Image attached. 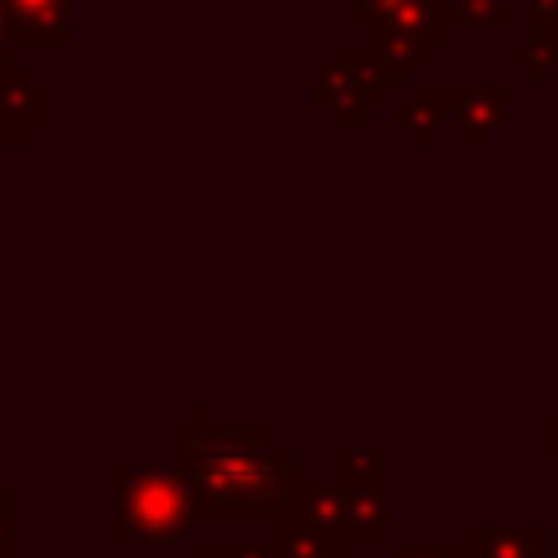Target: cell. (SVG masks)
I'll list each match as a JSON object with an SVG mask.
<instances>
[{"instance_id": "obj_8", "label": "cell", "mask_w": 558, "mask_h": 558, "mask_svg": "<svg viewBox=\"0 0 558 558\" xmlns=\"http://www.w3.org/2000/svg\"><path fill=\"white\" fill-rule=\"evenodd\" d=\"M388 126H397L410 148H427L432 135L449 122V100H445V83H410L388 109H384Z\"/></svg>"}, {"instance_id": "obj_19", "label": "cell", "mask_w": 558, "mask_h": 558, "mask_svg": "<svg viewBox=\"0 0 558 558\" xmlns=\"http://www.w3.org/2000/svg\"><path fill=\"white\" fill-rule=\"evenodd\" d=\"M527 31H558V0H527Z\"/></svg>"}, {"instance_id": "obj_12", "label": "cell", "mask_w": 558, "mask_h": 558, "mask_svg": "<svg viewBox=\"0 0 558 558\" xmlns=\"http://www.w3.org/2000/svg\"><path fill=\"white\" fill-rule=\"evenodd\" d=\"M366 48L397 74V78H414V70H423L427 61H432V44L427 39H418V35H410V31H401V26H388V22H379V26H371V39H366Z\"/></svg>"}, {"instance_id": "obj_15", "label": "cell", "mask_w": 558, "mask_h": 558, "mask_svg": "<svg viewBox=\"0 0 558 558\" xmlns=\"http://www.w3.org/2000/svg\"><path fill=\"white\" fill-rule=\"evenodd\" d=\"M453 26L462 31H506L510 26V0H449Z\"/></svg>"}, {"instance_id": "obj_20", "label": "cell", "mask_w": 558, "mask_h": 558, "mask_svg": "<svg viewBox=\"0 0 558 558\" xmlns=\"http://www.w3.org/2000/svg\"><path fill=\"white\" fill-rule=\"evenodd\" d=\"M13 493L9 484H0V554H13Z\"/></svg>"}, {"instance_id": "obj_1", "label": "cell", "mask_w": 558, "mask_h": 558, "mask_svg": "<svg viewBox=\"0 0 558 558\" xmlns=\"http://www.w3.org/2000/svg\"><path fill=\"white\" fill-rule=\"evenodd\" d=\"M170 466L187 488L196 523L266 527L296 480V453L266 423H218L209 405H192L170 427Z\"/></svg>"}, {"instance_id": "obj_2", "label": "cell", "mask_w": 558, "mask_h": 558, "mask_svg": "<svg viewBox=\"0 0 558 558\" xmlns=\"http://www.w3.org/2000/svg\"><path fill=\"white\" fill-rule=\"evenodd\" d=\"M113 545H187L192 506L179 471L170 462H113Z\"/></svg>"}, {"instance_id": "obj_18", "label": "cell", "mask_w": 558, "mask_h": 558, "mask_svg": "<svg viewBox=\"0 0 558 558\" xmlns=\"http://www.w3.org/2000/svg\"><path fill=\"white\" fill-rule=\"evenodd\" d=\"M392 9H397V0H349V22L362 26V31H371V26L388 22Z\"/></svg>"}, {"instance_id": "obj_23", "label": "cell", "mask_w": 558, "mask_h": 558, "mask_svg": "<svg viewBox=\"0 0 558 558\" xmlns=\"http://www.w3.org/2000/svg\"><path fill=\"white\" fill-rule=\"evenodd\" d=\"M545 458L558 466V410L545 414Z\"/></svg>"}, {"instance_id": "obj_7", "label": "cell", "mask_w": 558, "mask_h": 558, "mask_svg": "<svg viewBox=\"0 0 558 558\" xmlns=\"http://www.w3.org/2000/svg\"><path fill=\"white\" fill-rule=\"evenodd\" d=\"M466 558H549V523H466Z\"/></svg>"}, {"instance_id": "obj_9", "label": "cell", "mask_w": 558, "mask_h": 558, "mask_svg": "<svg viewBox=\"0 0 558 558\" xmlns=\"http://www.w3.org/2000/svg\"><path fill=\"white\" fill-rule=\"evenodd\" d=\"M327 57L349 74V83H353V87H357L375 109H388V105L410 87V83H405V78H397V74H392V70H388V65H384L366 44H336Z\"/></svg>"}, {"instance_id": "obj_25", "label": "cell", "mask_w": 558, "mask_h": 558, "mask_svg": "<svg viewBox=\"0 0 558 558\" xmlns=\"http://www.w3.org/2000/svg\"><path fill=\"white\" fill-rule=\"evenodd\" d=\"M0 558H13V554H0Z\"/></svg>"}, {"instance_id": "obj_11", "label": "cell", "mask_w": 558, "mask_h": 558, "mask_svg": "<svg viewBox=\"0 0 558 558\" xmlns=\"http://www.w3.org/2000/svg\"><path fill=\"white\" fill-rule=\"evenodd\" d=\"M266 536L275 545V558H353V541L301 527V523H292L283 514H275L266 523Z\"/></svg>"}, {"instance_id": "obj_13", "label": "cell", "mask_w": 558, "mask_h": 558, "mask_svg": "<svg viewBox=\"0 0 558 558\" xmlns=\"http://www.w3.org/2000/svg\"><path fill=\"white\" fill-rule=\"evenodd\" d=\"M388 26H401L418 39H427L432 48H445L458 31L449 0H397V9L388 13Z\"/></svg>"}, {"instance_id": "obj_3", "label": "cell", "mask_w": 558, "mask_h": 558, "mask_svg": "<svg viewBox=\"0 0 558 558\" xmlns=\"http://www.w3.org/2000/svg\"><path fill=\"white\" fill-rule=\"evenodd\" d=\"M52 118V92L13 57H0V144H31Z\"/></svg>"}, {"instance_id": "obj_4", "label": "cell", "mask_w": 558, "mask_h": 558, "mask_svg": "<svg viewBox=\"0 0 558 558\" xmlns=\"http://www.w3.org/2000/svg\"><path fill=\"white\" fill-rule=\"evenodd\" d=\"M445 100H449V122H458L471 148H484L488 135L501 131L510 118V87L501 83H458V87L445 83Z\"/></svg>"}, {"instance_id": "obj_10", "label": "cell", "mask_w": 558, "mask_h": 558, "mask_svg": "<svg viewBox=\"0 0 558 558\" xmlns=\"http://www.w3.org/2000/svg\"><path fill=\"white\" fill-rule=\"evenodd\" d=\"M344 532L353 545H388L392 541V493L344 488Z\"/></svg>"}, {"instance_id": "obj_21", "label": "cell", "mask_w": 558, "mask_h": 558, "mask_svg": "<svg viewBox=\"0 0 558 558\" xmlns=\"http://www.w3.org/2000/svg\"><path fill=\"white\" fill-rule=\"evenodd\" d=\"M183 558H231V545H222V541H187Z\"/></svg>"}, {"instance_id": "obj_14", "label": "cell", "mask_w": 558, "mask_h": 558, "mask_svg": "<svg viewBox=\"0 0 558 558\" xmlns=\"http://www.w3.org/2000/svg\"><path fill=\"white\" fill-rule=\"evenodd\" d=\"M510 70H523V78L532 87H545L558 74V31H527L523 44L506 48Z\"/></svg>"}, {"instance_id": "obj_22", "label": "cell", "mask_w": 558, "mask_h": 558, "mask_svg": "<svg viewBox=\"0 0 558 558\" xmlns=\"http://www.w3.org/2000/svg\"><path fill=\"white\" fill-rule=\"evenodd\" d=\"M231 558H275V545H270V536L266 541H240V545H231Z\"/></svg>"}, {"instance_id": "obj_16", "label": "cell", "mask_w": 558, "mask_h": 558, "mask_svg": "<svg viewBox=\"0 0 558 558\" xmlns=\"http://www.w3.org/2000/svg\"><path fill=\"white\" fill-rule=\"evenodd\" d=\"M323 113H327L336 126H371V118H375L379 109H375L357 87H349V92H340Z\"/></svg>"}, {"instance_id": "obj_5", "label": "cell", "mask_w": 558, "mask_h": 558, "mask_svg": "<svg viewBox=\"0 0 558 558\" xmlns=\"http://www.w3.org/2000/svg\"><path fill=\"white\" fill-rule=\"evenodd\" d=\"M13 48H65L74 35V0H0Z\"/></svg>"}, {"instance_id": "obj_24", "label": "cell", "mask_w": 558, "mask_h": 558, "mask_svg": "<svg viewBox=\"0 0 558 558\" xmlns=\"http://www.w3.org/2000/svg\"><path fill=\"white\" fill-rule=\"evenodd\" d=\"M13 48V35H9V17H4V4H0V57H9Z\"/></svg>"}, {"instance_id": "obj_6", "label": "cell", "mask_w": 558, "mask_h": 558, "mask_svg": "<svg viewBox=\"0 0 558 558\" xmlns=\"http://www.w3.org/2000/svg\"><path fill=\"white\" fill-rule=\"evenodd\" d=\"M327 480L336 488H388L392 484L388 440H336V445H327Z\"/></svg>"}, {"instance_id": "obj_17", "label": "cell", "mask_w": 558, "mask_h": 558, "mask_svg": "<svg viewBox=\"0 0 558 558\" xmlns=\"http://www.w3.org/2000/svg\"><path fill=\"white\" fill-rule=\"evenodd\" d=\"M384 558H466L462 541H388Z\"/></svg>"}]
</instances>
